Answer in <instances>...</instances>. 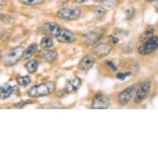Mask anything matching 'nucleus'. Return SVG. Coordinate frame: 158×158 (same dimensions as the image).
Segmentation results:
<instances>
[{"label":"nucleus","mask_w":158,"mask_h":158,"mask_svg":"<svg viewBox=\"0 0 158 158\" xmlns=\"http://www.w3.org/2000/svg\"><path fill=\"white\" fill-rule=\"evenodd\" d=\"M6 4L5 0H0V8H2V7H4Z\"/></svg>","instance_id":"obj_29"},{"label":"nucleus","mask_w":158,"mask_h":158,"mask_svg":"<svg viewBox=\"0 0 158 158\" xmlns=\"http://www.w3.org/2000/svg\"><path fill=\"white\" fill-rule=\"evenodd\" d=\"M25 48L23 47H17L8 52L3 58V65L5 66H12L23 58Z\"/></svg>","instance_id":"obj_2"},{"label":"nucleus","mask_w":158,"mask_h":158,"mask_svg":"<svg viewBox=\"0 0 158 158\" xmlns=\"http://www.w3.org/2000/svg\"><path fill=\"white\" fill-rule=\"evenodd\" d=\"M25 68L30 74L35 73L38 68V61L36 60H29L25 64Z\"/></svg>","instance_id":"obj_18"},{"label":"nucleus","mask_w":158,"mask_h":158,"mask_svg":"<svg viewBox=\"0 0 158 158\" xmlns=\"http://www.w3.org/2000/svg\"><path fill=\"white\" fill-rule=\"evenodd\" d=\"M146 1H148V2L151 3V2H154V1H156V0H146Z\"/></svg>","instance_id":"obj_33"},{"label":"nucleus","mask_w":158,"mask_h":158,"mask_svg":"<svg viewBox=\"0 0 158 158\" xmlns=\"http://www.w3.org/2000/svg\"><path fill=\"white\" fill-rule=\"evenodd\" d=\"M44 28L50 36H52V37H56L58 36V34L60 33L61 27L58 24L55 23H47L45 25Z\"/></svg>","instance_id":"obj_13"},{"label":"nucleus","mask_w":158,"mask_h":158,"mask_svg":"<svg viewBox=\"0 0 158 158\" xmlns=\"http://www.w3.org/2000/svg\"><path fill=\"white\" fill-rule=\"evenodd\" d=\"M153 33H154V28L152 27H149L141 34L140 37H139V42H141L142 43L146 42L147 40H148L153 36Z\"/></svg>","instance_id":"obj_17"},{"label":"nucleus","mask_w":158,"mask_h":158,"mask_svg":"<svg viewBox=\"0 0 158 158\" xmlns=\"http://www.w3.org/2000/svg\"><path fill=\"white\" fill-rule=\"evenodd\" d=\"M57 42L64 44H70L75 41V35L74 32H72L68 29L61 28L60 31V33L56 37Z\"/></svg>","instance_id":"obj_9"},{"label":"nucleus","mask_w":158,"mask_h":158,"mask_svg":"<svg viewBox=\"0 0 158 158\" xmlns=\"http://www.w3.org/2000/svg\"><path fill=\"white\" fill-rule=\"evenodd\" d=\"M94 15L97 18H103L105 14H106V9L101 6H98L94 8Z\"/></svg>","instance_id":"obj_22"},{"label":"nucleus","mask_w":158,"mask_h":158,"mask_svg":"<svg viewBox=\"0 0 158 158\" xmlns=\"http://www.w3.org/2000/svg\"><path fill=\"white\" fill-rule=\"evenodd\" d=\"M89 0H75V3H83L85 2H88Z\"/></svg>","instance_id":"obj_28"},{"label":"nucleus","mask_w":158,"mask_h":158,"mask_svg":"<svg viewBox=\"0 0 158 158\" xmlns=\"http://www.w3.org/2000/svg\"><path fill=\"white\" fill-rule=\"evenodd\" d=\"M110 104V98L107 94L103 93L96 94L92 100L91 107L95 109H106Z\"/></svg>","instance_id":"obj_6"},{"label":"nucleus","mask_w":158,"mask_h":158,"mask_svg":"<svg viewBox=\"0 0 158 158\" xmlns=\"http://www.w3.org/2000/svg\"><path fill=\"white\" fill-rule=\"evenodd\" d=\"M57 57H58L57 52L56 51H53V50L45 51L41 55V59L44 61H47V62L55 61V60H56Z\"/></svg>","instance_id":"obj_14"},{"label":"nucleus","mask_w":158,"mask_h":158,"mask_svg":"<svg viewBox=\"0 0 158 158\" xmlns=\"http://www.w3.org/2000/svg\"><path fill=\"white\" fill-rule=\"evenodd\" d=\"M94 63H95L94 57L91 55H88L81 59L80 63L78 64V69L82 71H88L93 67Z\"/></svg>","instance_id":"obj_11"},{"label":"nucleus","mask_w":158,"mask_h":158,"mask_svg":"<svg viewBox=\"0 0 158 158\" xmlns=\"http://www.w3.org/2000/svg\"><path fill=\"white\" fill-rule=\"evenodd\" d=\"M105 64H106V65L109 66V69H110V70H111L113 72H116L117 70H118V68H117V66L115 65V64H114L113 61L108 60V61H106V62H105Z\"/></svg>","instance_id":"obj_25"},{"label":"nucleus","mask_w":158,"mask_h":158,"mask_svg":"<svg viewBox=\"0 0 158 158\" xmlns=\"http://www.w3.org/2000/svg\"><path fill=\"white\" fill-rule=\"evenodd\" d=\"M112 49H113V47L111 45L106 43V42H102V43L96 45L95 47H94L92 49V52L98 58H103V57L109 56Z\"/></svg>","instance_id":"obj_8"},{"label":"nucleus","mask_w":158,"mask_h":158,"mask_svg":"<svg viewBox=\"0 0 158 158\" xmlns=\"http://www.w3.org/2000/svg\"><path fill=\"white\" fill-rule=\"evenodd\" d=\"M37 48H38V46H37V44H36V43H32V44L30 45V46L24 51V60H28V59H30V58L33 56V55H35V53H36V51H37Z\"/></svg>","instance_id":"obj_16"},{"label":"nucleus","mask_w":158,"mask_h":158,"mask_svg":"<svg viewBox=\"0 0 158 158\" xmlns=\"http://www.w3.org/2000/svg\"><path fill=\"white\" fill-rule=\"evenodd\" d=\"M17 82L20 86L23 87H26L28 86L31 82V79L29 76H21V77H18L17 79Z\"/></svg>","instance_id":"obj_21"},{"label":"nucleus","mask_w":158,"mask_h":158,"mask_svg":"<svg viewBox=\"0 0 158 158\" xmlns=\"http://www.w3.org/2000/svg\"><path fill=\"white\" fill-rule=\"evenodd\" d=\"M135 93V87L134 86H130L128 88L125 89L119 94V95L118 97V100L121 105L124 106L127 105L131 98L132 97V94Z\"/></svg>","instance_id":"obj_10"},{"label":"nucleus","mask_w":158,"mask_h":158,"mask_svg":"<svg viewBox=\"0 0 158 158\" xmlns=\"http://www.w3.org/2000/svg\"><path fill=\"white\" fill-rule=\"evenodd\" d=\"M81 84H82V81L81 78L75 77L69 80L66 81L65 86V93H72L75 92L77 89L81 88Z\"/></svg>","instance_id":"obj_12"},{"label":"nucleus","mask_w":158,"mask_h":158,"mask_svg":"<svg viewBox=\"0 0 158 158\" xmlns=\"http://www.w3.org/2000/svg\"><path fill=\"white\" fill-rule=\"evenodd\" d=\"M94 2L96 3H103V4H105V3L109 1V0H94Z\"/></svg>","instance_id":"obj_27"},{"label":"nucleus","mask_w":158,"mask_h":158,"mask_svg":"<svg viewBox=\"0 0 158 158\" xmlns=\"http://www.w3.org/2000/svg\"><path fill=\"white\" fill-rule=\"evenodd\" d=\"M14 92V87L9 85L0 86V99H6L9 98Z\"/></svg>","instance_id":"obj_15"},{"label":"nucleus","mask_w":158,"mask_h":158,"mask_svg":"<svg viewBox=\"0 0 158 158\" xmlns=\"http://www.w3.org/2000/svg\"><path fill=\"white\" fill-rule=\"evenodd\" d=\"M56 90V84L52 81H47L31 87L27 94L31 98H42L53 94Z\"/></svg>","instance_id":"obj_1"},{"label":"nucleus","mask_w":158,"mask_h":158,"mask_svg":"<svg viewBox=\"0 0 158 158\" xmlns=\"http://www.w3.org/2000/svg\"><path fill=\"white\" fill-rule=\"evenodd\" d=\"M104 33V30L101 27H96L90 31H87L82 36L83 42L89 47H92L103 37Z\"/></svg>","instance_id":"obj_4"},{"label":"nucleus","mask_w":158,"mask_h":158,"mask_svg":"<svg viewBox=\"0 0 158 158\" xmlns=\"http://www.w3.org/2000/svg\"><path fill=\"white\" fill-rule=\"evenodd\" d=\"M151 89V84L148 81H144L141 84L137 92L135 94L134 102L136 104H140L149 94Z\"/></svg>","instance_id":"obj_7"},{"label":"nucleus","mask_w":158,"mask_h":158,"mask_svg":"<svg viewBox=\"0 0 158 158\" xmlns=\"http://www.w3.org/2000/svg\"><path fill=\"white\" fill-rule=\"evenodd\" d=\"M56 16L65 21H75L81 16V10L76 7H66L57 11Z\"/></svg>","instance_id":"obj_3"},{"label":"nucleus","mask_w":158,"mask_h":158,"mask_svg":"<svg viewBox=\"0 0 158 158\" xmlns=\"http://www.w3.org/2000/svg\"><path fill=\"white\" fill-rule=\"evenodd\" d=\"M53 41H52V37H50V36H44V37H42V41H41V43H40V46L41 47H42L43 49H49L51 47H53Z\"/></svg>","instance_id":"obj_19"},{"label":"nucleus","mask_w":158,"mask_h":158,"mask_svg":"<svg viewBox=\"0 0 158 158\" xmlns=\"http://www.w3.org/2000/svg\"><path fill=\"white\" fill-rule=\"evenodd\" d=\"M19 3L27 6H38L44 3L45 0H18Z\"/></svg>","instance_id":"obj_20"},{"label":"nucleus","mask_w":158,"mask_h":158,"mask_svg":"<svg viewBox=\"0 0 158 158\" xmlns=\"http://www.w3.org/2000/svg\"><path fill=\"white\" fill-rule=\"evenodd\" d=\"M131 75V72H125V73H118L116 75L117 79H118L119 81H124L125 79L127 77V76H129Z\"/></svg>","instance_id":"obj_24"},{"label":"nucleus","mask_w":158,"mask_h":158,"mask_svg":"<svg viewBox=\"0 0 158 158\" xmlns=\"http://www.w3.org/2000/svg\"><path fill=\"white\" fill-rule=\"evenodd\" d=\"M135 14V8L133 7H130L126 10L125 12V16H126V19L127 20H131Z\"/></svg>","instance_id":"obj_23"},{"label":"nucleus","mask_w":158,"mask_h":158,"mask_svg":"<svg viewBox=\"0 0 158 158\" xmlns=\"http://www.w3.org/2000/svg\"><path fill=\"white\" fill-rule=\"evenodd\" d=\"M2 56H3V52H2V51L0 50V59H1V57H2Z\"/></svg>","instance_id":"obj_32"},{"label":"nucleus","mask_w":158,"mask_h":158,"mask_svg":"<svg viewBox=\"0 0 158 158\" xmlns=\"http://www.w3.org/2000/svg\"><path fill=\"white\" fill-rule=\"evenodd\" d=\"M155 8H156V10L157 11V13H158V1L155 4Z\"/></svg>","instance_id":"obj_31"},{"label":"nucleus","mask_w":158,"mask_h":158,"mask_svg":"<svg viewBox=\"0 0 158 158\" xmlns=\"http://www.w3.org/2000/svg\"><path fill=\"white\" fill-rule=\"evenodd\" d=\"M108 40H109L110 43H113V44H117L118 42H119V39L114 36V35H109V37H108Z\"/></svg>","instance_id":"obj_26"},{"label":"nucleus","mask_w":158,"mask_h":158,"mask_svg":"<svg viewBox=\"0 0 158 158\" xmlns=\"http://www.w3.org/2000/svg\"><path fill=\"white\" fill-rule=\"evenodd\" d=\"M158 49V36H152L151 38L143 42V45L138 48V53L141 56L152 54Z\"/></svg>","instance_id":"obj_5"},{"label":"nucleus","mask_w":158,"mask_h":158,"mask_svg":"<svg viewBox=\"0 0 158 158\" xmlns=\"http://www.w3.org/2000/svg\"><path fill=\"white\" fill-rule=\"evenodd\" d=\"M6 18H7V17H6L4 14H1V13H0V20H3V19Z\"/></svg>","instance_id":"obj_30"}]
</instances>
